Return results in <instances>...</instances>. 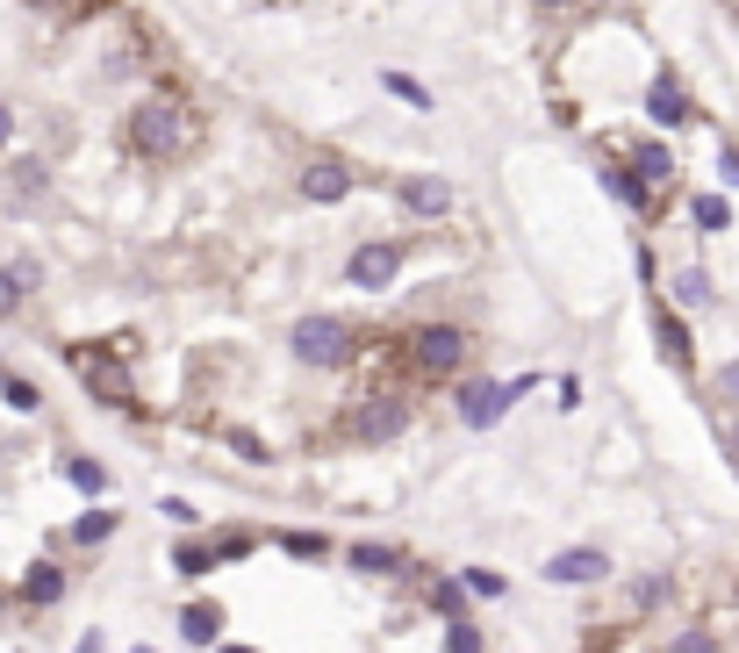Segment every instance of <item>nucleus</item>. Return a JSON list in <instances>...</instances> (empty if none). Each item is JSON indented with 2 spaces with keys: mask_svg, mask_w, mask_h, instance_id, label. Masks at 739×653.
I'll return each instance as SVG.
<instances>
[{
  "mask_svg": "<svg viewBox=\"0 0 739 653\" xmlns=\"http://www.w3.org/2000/svg\"><path fill=\"white\" fill-rule=\"evenodd\" d=\"M179 136H187V115H179L173 101H137V109H130V144H137L144 159H173Z\"/></svg>",
  "mask_w": 739,
  "mask_h": 653,
  "instance_id": "obj_1",
  "label": "nucleus"
},
{
  "mask_svg": "<svg viewBox=\"0 0 739 653\" xmlns=\"http://www.w3.org/2000/svg\"><path fill=\"white\" fill-rule=\"evenodd\" d=\"M288 345H295L301 367H345V359H352V330L330 324V316H301L288 330Z\"/></svg>",
  "mask_w": 739,
  "mask_h": 653,
  "instance_id": "obj_2",
  "label": "nucleus"
},
{
  "mask_svg": "<svg viewBox=\"0 0 739 653\" xmlns=\"http://www.w3.org/2000/svg\"><path fill=\"white\" fill-rule=\"evenodd\" d=\"M517 395H524V381H474V388H460V417L474 424V431H489Z\"/></svg>",
  "mask_w": 739,
  "mask_h": 653,
  "instance_id": "obj_3",
  "label": "nucleus"
},
{
  "mask_svg": "<svg viewBox=\"0 0 739 653\" xmlns=\"http://www.w3.org/2000/svg\"><path fill=\"white\" fill-rule=\"evenodd\" d=\"M402 431H410V402H396V395H388V402H367L352 417L359 446H388V438H402Z\"/></svg>",
  "mask_w": 739,
  "mask_h": 653,
  "instance_id": "obj_4",
  "label": "nucleus"
},
{
  "mask_svg": "<svg viewBox=\"0 0 739 653\" xmlns=\"http://www.w3.org/2000/svg\"><path fill=\"white\" fill-rule=\"evenodd\" d=\"M460 353H466V330L460 324L417 330V367H424V374H452V367H460Z\"/></svg>",
  "mask_w": 739,
  "mask_h": 653,
  "instance_id": "obj_5",
  "label": "nucleus"
},
{
  "mask_svg": "<svg viewBox=\"0 0 739 653\" xmlns=\"http://www.w3.org/2000/svg\"><path fill=\"white\" fill-rule=\"evenodd\" d=\"M352 194V165L345 159H309L301 165V202H345Z\"/></svg>",
  "mask_w": 739,
  "mask_h": 653,
  "instance_id": "obj_6",
  "label": "nucleus"
},
{
  "mask_svg": "<svg viewBox=\"0 0 739 653\" xmlns=\"http://www.w3.org/2000/svg\"><path fill=\"white\" fill-rule=\"evenodd\" d=\"M396 273H402V252H396V245H359V252H352V280H359V287H388Z\"/></svg>",
  "mask_w": 739,
  "mask_h": 653,
  "instance_id": "obj_7",
  "label": "nucleus"
},
{
  "mask_svg": "<svg viewBox=\"0 0 739 653\" xmlns=\"http://www.w3.org/2000/svg\"><path fill=\"white\" fill-rule=\"evenodd\" d=\"M603 568H610V560H603L596 545H567L561 560H546V582H603Z\"/></svg>",
  "mask_w": 739,
  "mask_h": 653,
  "instance_id": "obj_8",
  "label": "nucleus"
},
{
  "mask_svg": "<svg viewBox=\"0 0 739 653\" xmlns=\"http://www.w3.org/2000/svg\"><path fill=\"white\" fill-rule=\"evenodd\" d=\"M402 208H410V216H445L452 187H445V180H431V173H417V180H402Z\"/></svg>",
  "mask_w": 739,
  "mask_h": 653,
  "instance_id": "obj_9",
  "label": "nucleus"
},
{
  "mask_svg": "<svg viewBox=\"0 0 739 653\" xmlns=\"http://www.w3.org/2000/svg\"><path fill=\"white\" fill-rule=\"evenodd\" d=\"M72 367H80L86 381H94V395H101V402H123V395H130V374L101 367V353H72Z\"/></svg>",
  "mask_w": 739,
  "mask_h": 653,
  "instance_id": "obj_10",
  "label": "nucleus"
},
{
  "mask_svg": "<svg viewBox=\"0 0 739 653\" xmlns=\"http://www.w3.org/2000/svg\"><path fill=\"white\" fill-rule=\"evenodd\" d=\"M22 596L29 603H58V596H65V568H58V560H37L29 582H22Z\"/></svg>",
  "mask_w": 739,
  "mask_h": 653,
  "instance_id": "obj_11",
  "label": "nucleus"
},
{
  "mask_svg": "<svg viewBox=\"0 0 739 653\" xmlns=\"http://www.w3.org/2000/svg\"><path fill=\"white\" fill-rule=\"evenodd\" d=\"M352 568L359 574H402L410 553H396V545H352Z\"/></svg>",
  "mask_w": 739,
  "mask_h": 653,
  "instance_id": "obj_12",
  "label": "nucleus"
},
{
  "mask_svg": "<svg viewBox=\"0 0 739 653\" xmlns=\"http://www.w3.org/2000/svg\"><path fill=\"white\" fill-rule=\"evenodd\" d=\"M179 632H187L194 646H208L223 632V611H216V603H187V611H179Z\"/></svg>",
  "mask_w": 739,
  "mask_h": 653,
  "instance_id": "obj_13",
  "label": "nucleus"
},
{
  "mask_svg": "<svg viewBox=\"0 0 739 653\" xmlns=\"http://www.w3.org/2000/svg\"><path fill=\"white\" fill-rule=\"evenodd\" d=\"M646 109H654V123H682V115H689V101H682V86H675V80H654Z\"/></svg>",
  "mask_w": 739,
  "mask_h": 653,
  "instance_id": "obj_14",
  "label": "nucleus"
},
{
  "mask_svg": "<svg viewBox=\"0 0 739 653\" xmlns=\"http://www.w3.org/2000/svg\"><path fill=\"white\" fill-rule=\"evenodd\" d=\"M115 524H123V518H115V510H86V518L72 524V545H101V539H109Z\"/></svg>",
  "mask_w": 739,
  "mask_h": 653,
  "instance_id": "obj_15",
  "label": "nucleus"
},
{
  "mask_svg": "<svg viewBox=\"0 0 739 653\" xmlns=\"http://www.w3.org/2000/svg\"><path fill=\"white\" fill-rule=\"evenodd\" d=\"M668 173H675L668 144H646V151H639V180H646V187H660V180H668Z\"/></svg>",
  "mask_w": 739,
  "mask_h": 653,
  "instance_id": "obj_16",
  "label": "nucleus"
},
{
  "mask_svg": "<svg viewBox=\"0 0 739 653\" xmlns=\"http://www.w3.org/2000/svg\"><path fill=\"white\" fill-rule=\"evenodd\" d=\"M29 280H37V266H14V273H0V316H8L14 302L29 295Z\"/></svg>",
  "mask_w": 739,
  "mask_h": 653,
  "instance_id": "obj_17",
  "label": "nucleus"
},
{
  "mask_svg": "<svg viewBox=\"0 0 739 653\" xmlns=\"http://www.w3.org/2000/svg\"><path fill=\"white\" fill-rule=\"evenodd\" d=\"M173 568H179V574H208V568H216V545H179Z\"/></svg>",
  "mask_w": 739,
  "mask_h": 653,
  "instance_id": "obj_18",
  "label": "nucleus"
},
{
  "mask_svg": "<svg viewBox=\"0 0 739 653\" xmlns=\"http://www.w3.org/2000/svg\"><path fill=\"white\" fill-rule=\"evenodd\" d=\"M445 653H481V632L466 625V618H452L445 625Z\"/></svg>",
  "mask_w": 739,
  "mask_h": 653,
  "instance_id": "obj_19",
  "label": "nucleus"
},
{
  "mask_svg": "<svg viewBox=\"0 0 739 653\" xmlns=\"http://www.w3.org/2000/svg\"><path fill=\"white\" fill-rule=\"evenodd\" d=\"M280 545H288V553H301V560H316V553H324V531H280Z\"/></svg>",
  "mask_w": 739,
  "mask_h": 653,
  "instance_id": "obj_20",
  "label": "nucleus"
},
{
  "mask_svg": "<svg viewBox=\"0 0 739 653\" xmlns=\"http://www.w3.org/2000/svg\"><path fill=\"white\" fill-rule=\"evenodd\" d=\"M388 94H402V101H410V109H431V94H424V86L410 80V72H388Z\"/></svg>",
  "mask_w": 739,
  "mask_h": 653,
  "instance_id": "obj_21",
  "label": "nucleus"
},
{
  "mask_svg": "<svg viewBox=\"0 0 739 653\" xmlns=\"http://www.w3.org/2000/svg\"><path fill=\"white\" fill-rule=\"evenodd\" d=\"M65 481H72V489H86V496H94V489H101V467H94V460H65Z\"/></svg>",
  "mask_w": 739,
  "mask_h": 653,
  "instance_id": "obj_22",
  "label": "nucleus"
},
{
  "mask_svg": "<svg viewBox=\"0 0 739 653\" xmlns=\"http://www.w3.org/2000/svg\"><path fill=\"white\" fill-rule=\"evenodd\" d=\"M689 216H697V223H704V231H726V202H718V194H704V202H697V208H689Z\"/></svg>",
  "mask_w": 739,
  "mask_h": 653,
  "instance_id": "obj_23",
  "label": "nucleus"
},
{
  "mask_svg": "<svg viewBox=\"0 0 739 653\" xmlns=\"http://www.w3.org/2000/svg\"><path fill=\"white\" fill-rule=\"evenodd\" d=\"M460 589H474V596H503V574H489V568H466V582Z\"/></svg>",
  "mask_w": 739,
  "mask_h": 653,
  "instance_id": "obj_24",
  "label": "nucleus"
},
{
  "mask_svg": "<svg viewBox=\"0 0 739 653\" xmlns=\"http://www.w3.org/2000/svg\"><path fill=\"white\" fill-rule=\"evenodd\" d=\"M675 295H682V302H711V280H704V273H697V266H689V273H682V280H675Z\"/></svg>",
  "mask_w": 739,
  "mask_h": 653,
  "instance_id": "obj_25",
  "label": "nucleus"
},
{
  "mask_svg": "<svg viewBox=\"0 0 739 653\" xmlns=\"http://www.w3.org/2000/svg\"><path fill=\"white\" fill-rule=\"evenodd\" d=\"M252 553V531H223L216 539V560H245Z\"/></svg>",
  "mask_w": 739,
  "mask_h": 653,
  "instance_id": "obj_26",
  "label": "nucleus"
},
{
  "mask_svg": "<svg viewBox=\"0 0 739 653\" xmlns=\"http://www.w3.org/2000/svg\"><path fill=\"white\" fill-rule=\"evenodd\" d=\"M0 395H8V402H14V409H37V388H29V381H22V374H8V381H0Z\"/></svg>",
  "mask_w": 739,
  "mask_h": 653,
  "instance_id": "obj_27",
  "label": "nucleus"
},
{
  "mask_svg": "<svg viewBox=\"0 0 739 653\" xmlns=\"http://www.w3.org/2000/svg\"><path fill=\"white\" fill-rule=\"evenodd\" d=\"M668 653H718V640H711V632H682Z\"/></svg>",
  "mask_w": 739,
  "mask_h": 653,
  "instance_id": "obj_28",
  "label": "nucleus"
},
{
  "mask_svg": "<svg viewBox=\"0 0 739 653\" xmlns=\"http://www.w3.org/2000/svg\"><path fill=\"white\" fill-rule=\"evenodd\" d=\"M230 446H237V452H245V460H252V467H266V460H274V452H266V446H259V438H252V431H237V438H230Z\"/></svg>",
  "mask_w": 739,
  "mask_h": 653,
  "instance_id": "obj_29",
  "label": "nucleus"
},
{
  "mask_svg": "<svg viewBox=\"0 0 739 653\" xmlns=\"http://www.w3.org/2000/svg\"><path fill=\"white\" fill-rule=\"evenodd\" d=\"M8 136H14V115H8V101H0V144H8Z\"/></svg>",
  "mask_w": 739,
  "mask_h": 653,
  "instance_id": "obj_30",
  "label": "nucleus"
},
{
  "mask_svg": "<svg viewBox=\"0 0 739 653\" xmlns=\"http://www.w3.org/2000/svg\"><path fill=\"white\" fill-rule=\"evenodd\" d=\"M80 653H101V632H94V640H80Z\"/></svg>",
  "mask_w": 739,
  "mask_h": 653,
  "instance_id": "obj_31",
  "label": "nucleus"
},
{
  "mask_svg": "<svg viewBox=\"0 0 739 653\" xmlns=\"http://www.w3.org/2000/svg\"><path fill=\"white\" fill-rule=\"evenodd\" d=\"M216 653H252V646H216Z\"/></svg>",
  "mask_w": 739,
  "mask_h": 653,
  "instance_id": "obj_32",
  "label": "nucleus"
},
{
  "mask_svg": "<svg viewBox=\"0 0 739 653\" xmlns=\"http://www.w3.org/2000/svg\"><path fill=\"white\" fill-rule=\"evenodd\" d=\"M137 653H158V646H137Z\"/></svg>",
  "mask_w": 739,
  "mask_h": 653,
  "instance_id": "obj_33",
  "label": "nucleus"
},
{
  "mask_svg": "<svg viewBox=\"0 0 739 653\" xmlns=\"http://www.w3.org/2000/svg\"><path fill=\"white\" fill-rule=\"evenodd\" d=\"M732 446H739V431H732Z\"/></svg>",
  "mask_w": 739,
  "mask_h": 653,
  "instance_id": "obj_34",
  "label": "nucleus"
}]
</instances>
